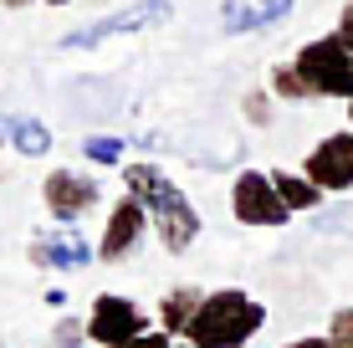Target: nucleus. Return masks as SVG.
Wrapping results in <instances>:
<instances>
[{
  "label": "nucleus",
  "instance_id": "obj_11",
  "mask_svg": "<svg viewBox=\"0 0 353 348\" xmlns=\"http://www.w3.org/2000/svg\"><path fill=\"white\" fill-rule=\"evenodd\" d=\"M297 0H225L221 6V31L225 36H251V31H266V26H282L292 16Z\"/></svg>",
  "mask_w": 353,
  "mask_h": 348
},
{
  "label": "nucleus",
  "instance_id": "obj_23",
  "mask_svg": "<svg viewBox=\"0 0 353 348\" xmlns=\"http://www.w3.org/2000/svg\"><path fill=\"white\" fill-rule=\"evenodd\" d=\"M41 6H72V0H41Z\"/></svg>",
  "mask_w": 353,
  "mask_h": 348
},
{
  "label": "nucleus",
  "instance_id": "obj_4",
  "mask_svg": "<svg viewBox=\"0 0 353 348\" xmlns=\"http://www.w3.org/2000/svg\"><path fill=\"white\" fill-rule=\"evenodd\" d=\"M174 21V6L169 0H133L123 10H108V16L88 21V26H72L62 41V52H97V46H108L113 36H139V31H154V26H169Z\"/></svg>",
  "mask_w": 353,
  "mask_h": 348
},
{
  "label": "nucleus",
  "instance_id": "obj_13",
  "mask_svg": "<svg viewBox=\"0 0 353 348\" xmlns=\"http://www.w3.org/2000/svg\"><path fill=\"white\" fill-rule=\"evenodd\" d=\"M200 297H205V287H194V282L169 287V292L159 297V313H154V323H159L169 338H179V333L190 328V318H194V307H200Z\"/></svg>",
  "mask_w": 353,
  "mask_h": 348
},
{
  "label": "nucleus",
  "instance_id": "obj_25",
  "mask_svg": "<svg viewBox=\"0 0 353 348\" xmlns=\"http://www.w3.org/2000/svg\"><path fill=\"white\" fill-rule=\"evenodd\" d=\"M174 348H190V343H174Z\"/></svg>",
  "mask_w": 353,
  "mask_h": 348
},
{
  "label": "nucleus",
  "instance_id": "obj_17",
  "mask_svg": "<svg viewBox=\"0 0 353 348\" xmlns=\"http://www.w3.org/2000/svg\"><path fill=\"white\" fill-rule=\"evenodd\" d=\"M272 108H276V98L266 88H251V92H241V118H246L251 128H266L272 123Z\"/></svg>",
  "mask_w": 353,
  "mask_h": 348
},
{
  "label": "nucleus",
  "instance_id": "obj_2",
  "mask_svg": "<svg viewBox=\"0 0 353 348\" xmlns=\"http://www.w3.org/2000/svg\"><path fill=\"white\" fill-rule=\"evenodd\" d=\"M266 328V303L251 297L246 287H215L200 297L190 328L179 333V343L190 348H246Z\"/></svg>",
  "mask_w": 353,
  "mask_h": 348
},
{
  "label": "nucleus",
  "instance_id": "obj_20",
  "mask_svg": "<svg viewBox=\"0 0 353 348\" xmlns=\"http://www.w3.org/2000/svg\"><path fill=\"white\" fill-rule=\"evenodd\" d=\"M179 338H169L164 328H149V333H139V338H128V343H113V348H174Z\"/></svg>",
  "mask_w": 353,
  "mask_h": 348
},
{
  "label": "nucleus",
  "instance_id": "obj_22",
  "mask_svg": "<svg viewBox=\"0 0 353 348\" xmlns=\"http://www.w3.org/2000/svg\"><path fill=\"white\" fill-rule=\"evenodd\" d=\"M36 0H0V10H31Z\"/></svg>",
  "mask_w": 353,
  "mask_h": 348
},
{
  "label": "nucleus",
  "instance_id": "obj_21",
  "mask_svg": "<svg viewBox=\"0 0 353 348\" xmlns=\"http://www.w3.org/2000/svg\"><path fill=\"white\" fill-rule=\"evenodd\" d=\"M282 348H333V343H327V333H323V338H292V343H282Z\"/></svg>",
  "mask_w": 353,
  "mask_h": 348
},
{
  "label": "nucleus",
  "instance_id": "obj_19",
  "mask_svg": "<svg viewBox=\"0 0 353 348\" xmlns=\"http://www.w3.org/2000/svg\"><path fill=\"white\" fill-rule=\"evenodd\" d=\"M327 343L333 348H353V307H338L327 318Z\"/></svg>",
  "mask_w": 353,
  "mask_h": 348
},
{
  "label": "nucleus",
  "instance_id": "obj_1",
  "mask_svg": "<svg viewBox=\"0 0 353 348\" xmlns=\"http://www.w3.org/2000/svg\"><path fill=\"white\" fill-rule=\"evenodd\" d=\"M118 179H123V195H133L143 205L149 231L159 236V246L169 256H185V251L200 241L205 215L194 210V200L174 185V174H164L154 159H128L123 170H118Z\"/></svg>",
  "mask_w": 353,
  "mask_h": 348
},
{
  "label": "nucleus",
  "instance_id": "obj_18",
  "mask_svg": "<svg viewBox=\"0 0 353 348\" xmlns=\"http://www.w3.org/2000/svg\"><path fill=\"white\" fill-rule=\"evenodd\" d=\"M82 343H88V318H57L52 348H82Z\"/></svg>",
  "mask_w": 353,
  "mask_h": 348
},
{
  "label": "nucleus",
  "instance_id": "obj_6",
  "mask_svg": "<svg viewBox=\"0 0 353 348\" xmlns=\"http://www.w3.org/2000/svg\"><path fill=\"white\" fill-rule=\"evenodd\" d=\"M159 328L154 313L143 303H133V297H118V292H97L92 307H88V343L97 348H113V343H128L139 338V333Z\"/></svg>",
  "mask_w": 353,
  "mask_h": 348
},
{
  "label": "nucleus",
  "instance_id": "obj_24",
  "mask_svg": "<svg viewBox=\"0 0 353 348\" xmlns=\"http://www.w3.org/2000/svg\"><path fill=\"white\" fill-rule=\"evenodd\" d=\"M348 128H353V98H348Z\"/></svg>",
  "mask_w": 353,
  "mask_h": 348
},
{
  "label": "nucleus",
  "instance_id": "obj_16",
  "mask_svg": "<svg viewBox=\"0 0 353 348\" xmlns=\"http://www.w3.org/2000/svg\"><path fill=\"white\" fill-rule=\"evenodd\" d=\"M266 92H272L276 103H312V98H307V88H302V77H297V67H292V62H276L272 72H266Z\"/></svg>",
  "mask_w": 353,
  "mask_h": 348
},
{
  "label": "nucleus",
  "instance_id": "obj_15",
  "mask_svg": "<svg viewBox=\"0 0 353 348\" xmlns=\"http://www.w3.org/2000/svg\"><path fill=\"white\" fill-rule=\"evenodd\" d=\"M77 154L88 164H103V170H123L128 164V139L123 134H88Z\"/></svg>",
  "mask_w": 353,
  "mask_h": 348
},
{
  "label": "nucleus",
  "instance_id": "obj_7",
  "mask_svg": "<svg viewBox=\"0 0 353 348\" xmlns=\"http://www.w3.org/2000/svg\"><path fill=\"white\" fill-rule=\"evenodd\" d=\"M41 205L57 225H82V215L103 205V179L82 170H52L41 179Z\"/></svg>",
  "mask_w": 353,
  "mask_h": 348
},
{
  "label": "nucleus",
  "instance_id": "obj_10",
  "mask_svg": "<svg viewBox=\"0 0 353 348\" xmlns=\"http://www.w3.org/2000/svg\"><path fill=\"white\" fill-rule=\"evenodd\" d=\"M143 236H149V215L133 195H123L113 210L103 215V236H97V261H108V267H118V261H128L133 251L143 246Z\"/></svg>",
  "mask_w": 353,
  "mask_h": 348
},
{
  "label": "nucleus",
  "instance_id": "obj_8",
  "mask_svg": "<svg viewBox=\"0 0 353 348\" xmlns=\"http://www.w3.org/2000/svg\"><path fill=\"white\" fill-rule=\"evenodd\" d=\"M302 174L323 190V195H348L353 190V128H338V134L318 139L302 159Z\"/></svg>",
  "mask_w": 353,
  "mask_h": 348
},
{
  "label": "nucleus",
  "instance_id": "obj_9",
  "mask_svg": "<svg viewBox=\"0 0 353 348\" xmlns=\"http://www.w3.org/2000/svg\"><path fill=\"white\" fill-rule=\"evenodd\" d=\"M31 261L41 272H57V277H67V272H82L97 261V241L77 231V225H52V231H36L31 236Z\"/></svg>",
  "mask_w": 353,
  "mask_h": 348
},
{
  "label": "nucleus",
  "instance_id": "obj_5",
  "mask_svg": "<svg viewBox=\"0 0 353 348\" xmlns=\"http://www.w3.org/2000/svg\"><path fill=\"white\" fill-rule=\"evenodd\" d=\"M230 215L251 231H282L292 221V210L282 205V195L272 185V170H241L230 179Z\"/></svg>",
  "mask_w": 353,
  "mask_h": 348
},
{
  "label": "nucleus",
  "instance_id": "obj_3",
  "mask_svg": "<svg viewBox=\"0 0 353 348\" xmlns=\"http://www.w3.org/2000/svg\"><path fill=\"white\" fill-rule=\"evenodd\" d=\"M292 67H297L307 98H333V103H348L353 98V46L338 31L302 41L297 57H292Z\"/></svg>",
  "mask_w": 353,
  "mask_h": 348
},
{
  "label": "nucleus",
  "instance_id": "obj_14",
  "mask_svg": "<svg viewBox=\"0 0 353 348\" xmlns=\"http://www.w3.org/2000/svg\"><path fill=\"white\" fill-rule=\"evenodd\" d=\"M272 185H276V195H282V205L292 215H307V210L323 205V190L312 185L302 170H272Z\"/></svg>",
  "mask_w": 353,
  "mask_h": 348
},
{
  "label": "nucleus",
  "instance_id": "obj_12",
  "mask_svg": "<svg viewBox=\"0 0 353 348\" xmlns=\"http://www.w3.org/2000/svg\"><path fill=\"white\" fill-rule=\"evenodd\" d=\"M52 128L31 113H0V149H16L21 159H46L52 154Z\"/></svg>",
  "mask_w": 353,
  "mask_h": 348
}]
</instances>
